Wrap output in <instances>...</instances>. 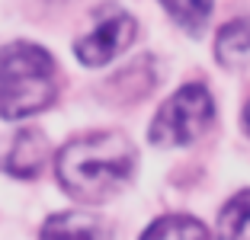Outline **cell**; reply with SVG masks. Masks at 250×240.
Here are the masks:
<instances>
[{"mask_svg": "<svg viewBox=\"0 0 250 240\" xmlns=\"http://www.w3.org/2000/svg\"><path fill=\"white\" fill-rule=\"evenodd\" d=\"M109 227L87 211H64L45 221L42 237H109Z\"/></svg>", "mask_w": 250, "mask_h": 240, "instance_id": "52a82bcc", "label": "cell"}, {"mask_svg": "<svg viewBox=\"0 0 250 240\" xmlns=\"http://www.w3.org/2000/svg\"><path fill=\"white\" fill-rule=\"evenodd\" d=\"M215 119V102L202 83H189V87L177 90L157 109V119L147 131V138L157 147H183L202 135Z\"/></svg>", "mask_w": 250, "mask_h": 240, "instance_id": "3957f363", "label": "cell"}, {"mask_svg": "<svg viewBox=\"0 0 250 240\" xmlns=\"http://www.w3.org/2000/svg\"><path fill=\"white\" fill-rule=\"evenodd\" d=\"M145 237H208V231L189 215H170V218L154 221L145 231Z\"/></svg>", "mask_w": 250, "mask_h": 240, "instance_id": "30bf717a", "label": "cell"}, {"mask_svg": "<svg viewBox=\"0 0 250 240\" xmlns=\"http://www.w3.org/2000/svg\"><path fill=\"white\" fill-rule=\"evenodd\" d=\"M55 100V61L32 42L0 48V119H26Z\"/></svg>", "mask_w": 250, "mask_h": 240, "instance_id": "7a4b0ae2", "label": "cell"}, {"mask_svg": "<svg viewBox=\"0 0 250 240\" xmlns=\"http://www.w3.org/2000/svg\"><path fill=\"white\" fill-rule=\"evenodd\" d=\"M135 173V147L119 131L83 135L61 147L58 182L81 202H106Z\"/></svg>", "mask_w": 250, "mask_h": 240, "instance_id": "6da1fadb", "label": "cell"}, {"mask_svg": "<svg viewBox=\"0 0 250 240\" xmlns=\"http://www.w3.org/2000/svg\"><path fill=\"white\" fill-rule=\"evenodd\" d=\"M244 119H247V128H250V102H247V109H244Z\"/></svg>", "mask_w": 250, "mask_h": 240, "instance_id": "8fae6325", "label": "cell"}, {"mask_svg": "<svg viewBox=\"0 0 250 240\" xmlns=\"http://www.w3.org/2000/svg\"><path fill=\"white\" fill-rule=\"evenodd\" d=\"M161 3L167 7V13L173 16L186 32H202L215 0H161Z\"/></svg>", "mask_w": 250, "mask_h": 240, "instance_id": "9c48e42d", "label": "cell"}, {"mask_svg": "<svg viewBox=\"0 0 250 240\" xmlns=\"http://www.w3.org/2000/svg\"><path fill=\"white\" fill-rule=\"evenodd\" d=\"M132 39H135V20L128 13H122V10H112V13L96 20V26L77 42L74 51H77L81 64L103 67V64H109L116 55H122V51L132 45Z\"/></svg>", "mask_w": 250, "mask_h": 240, "instance_id": "277c9868", "label": "cell"}, {"mask_svg": "<svg viewBox=\"0 0 250 240\" xmlns=\"http://www.w3.org/2000/svg\"><path fill=\"white\" fill-rule=\"evenodd\" d=\"M45 160H48V141H45V135L36 128H26L13 141V151L7 157V173L20 176V180H32L45 167Z\"/></svg>", "mask_w": 250, "mask_h": 240, "instance_id": "5b68a950", "label": "cell"}, {"mask_svg": "<svg viewBox=\"0 0 250 240\" xmlns=\"http://www.w3.org/2000/svg\"><path fill=\"white\" fill-rule=\"evenodd\" d=\"M218 234H221V237H237V240L250 237V189L237 192V196L221 208Z\"/></svg>", "mask_w": 250, "mask_h": 240, "instance_id": "ba28073f", "label": "cell"}, {"mask_svg": "<svg viewBox=\"0 0 250 240\" xmlns=\"http://www.w3.org/2000/svg\"><path fill=\"white\" fill-rule=\"evenodd\" d=\"M215 55H218L221 64H228V67H244V64H250V16L231 20L228 26L218 32Z\"/></svg>", "mask_w": 250, "mask_h": 240, "instance_id": "8992f818", "label": "cell"}]
</instances>
